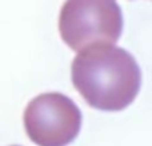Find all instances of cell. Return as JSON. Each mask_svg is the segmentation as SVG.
I'll return each mask as SVG.
<instances>
[{"mask_svg":"<svg viewBox=\"0 0 152 146\" xmlns=\"http://www.w3.org/2000/svg\"><path fill=\"white\" fill-rule=\"evenodd\" d=\"M79 52L72 60L71 79L89 106L102 111H120L135 101L142 72L128 51L97 43Z\"/></svg>","mask_w":152,"mask_h":146,"instance_id":"cell-1","label":"cell"},{"mask_svg":"<svg viewBox=\"0 0 152 146\" xmlns=\"http://www.w3.org/2000/svg\"><path fill=\"white\" fill-rule=\"evenodd\" d=\"M123 29L116 0H67L59 16V32L74 51L97 43L115 44Z\"/></svg>","mask_w":152,"mask_h":146,"instance_id":"cell-2","label":"cell"},{"mask_svg":"<svg viewBox=\"0 0 152 146\" xmlns=\"http://www.w3.org/2000/svg\"><path fill=\"white\" fill-rule=\"evenodd\" d=\"M27 136L37 146H67L77 137L83 117L69 97L45 93L31 99L24 110Z\"/></svg>","mask_w":152,"mask_h":146,"instance_id":"cell-3","label":"cell"},{"mask_svg":"<svg viewBox=\"0 0 152 146\" xmlns=\"http://www.w3.org/2000/svg\"><path fill=\"white\" fill-rule=\"evenodd\" d=\"M12 146H18V145H12Z\"/></svg>","mask_w":152,"mask_h":146,"instance_id":"cell-4","label":"cell"}]
</instances>
